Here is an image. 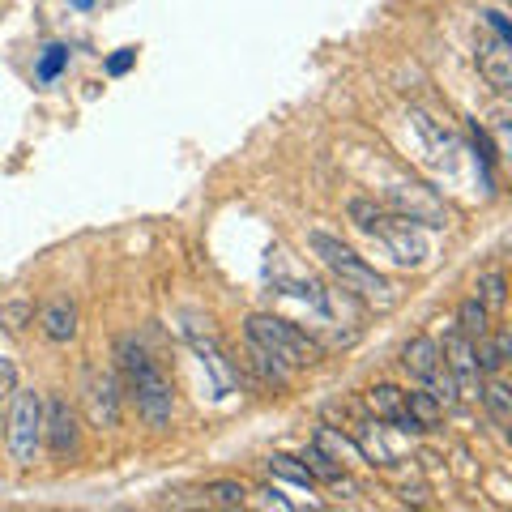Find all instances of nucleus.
I'll return each mask as SVG.
<instances>
[{
    "instance_id": "nucleus-1",
    "label": "nucleus",
    "mask_w": 512,
    "mask_h": 512,
    "mask_svg": "<svg viewBox=\"0 0 512 512\" xmlns=\"http://www.w3.org/2000/svg\"><path fill=\"white\" fill-rule=\"evenodd\" d=\"M116 376H120V389L133 397L141 423L150 431H167L175 419V389L167 372L158 367V359L137 338L116 342Z\"/></svg>"
},
{
    "instance_id": "nucleus-2",
    "label": "nucleus",
    "mask_w": 512,
    "mask_h": 512,
    "mask_svg": "<svg viewBox=\"0 0 512 512\" xmlns=\"http://www.w3.org/2000/svg\"><path fill=\"white\" fill-rule=\"evenodd\" d=\"M308 248H312V256H320V265H325L329 274L342 282V291L359 295L367 303H393V282L384 274H376V269L367 265L355 248H346L338 235L308 231Z\"/></svg>"
},
{
    "instance_id": "nucleus-3",
    "label": "nucleus",
    "mask_w": 512,
    "mask_h": 512,
    "mask_svg": "<svg viewBox=\"0 0 512 512\" xmlns=\"http://www.w3.org/2000/svg\"><path fill=\"white\" fill-rule=\"evenodd\" d=\"M244 333H248L252 346H261L265 355L282 359L286 367H312V363H320V355H325L316 338H308L299 325H291V320H282V316H269V312L248 316Z\"/></svg>"
},
{
    "instance_id": "nucleus-4",
    "label": "nucleus",
    "mask_w": 512,
    "mask_h": 512,
    "mask_svg": "<svg viewBox=\"0 0 512 512\" xmlns=\"http://www.w3.org/2000/svg\"><path fill=\"white\" fill-rule=\"evenodd\" d=\"M5 436L13 466L30 470L43 453V393L35 389H13V410L5 414Z\"/></svg>"
},
{
    "instance_id": "nucleus-5",
    "label": "nucleus",
    "mask_w": 512,
    "mask_h": 512,
    "mask_svg": "<svg viewBox=\"0 0 512 512\" xmlns=\"http://www.w3.org/2000/svg\"><path fill=\"white\" fill-rule=\"evenodd\" d=\"M43 448L52 453V461H77L82 453V419L60 393H47L43 402Z\"/></svg>"
},
{
    "instance_id": "nucleus-6",
    "label": "nucleus",
    "mask_w": 512,
    "mask_h": 512,
    "mask_svg": "<svg viewBox=\"0 0 512 512\" xmlns=\"http://www.w3.org/2000/svg\"><path fill=\"white\" fill-rule=\"evenodd\" d=\"M82 402H86L90 427L116 431L120 419H124V389H120V376H116V372H99V367H86Z\"/></svg>"
},
{
    "instance_id": "nucleus-7",
    "label": "nucleus",
    "mask_w": 512,
    "mask_h": 512,
    "mask_svg": "<svg viewBox=\"0 0 512 512\" xmlns=\"http://www.w3.org/2000/svg\"><path fill=\"white\" fill-rule=\"evenodd\" d=\"M376 239L393 252L397 265L419 269V265L427 261V239H423V231H419V222H410V218H402V214H389V218H384V227L376 231Z\"/></svg>"
},
{
    "instance_id": "nucleus-8",
    "label": "nucleus",
    "mask_w": 512,
    "mask_h": 512,
    "mask_svg": "<svg viewBox=\"0 0 512 512\" xmlns=\"http://www.w3.org/2000/svg\"><path fill=\"white\" fill-rule=\"evenodd\" d=\"M389 431H393V423H384V419H372V423L355 427V444H359V453H363L367 466H397V461L406 457V448L393 444Z\"/></svg>"
},
{
    "instance_id": "nucleus-9",
    "label": "nucleus",
    "mask_w": 512,
    "mask_h": 512,
    "mask_svg": "<svg viewBox=\"0 0 512 512\" xmlns=\"http://www.w3.org/2000/svg\"><path fill=\"white\" fill-rule=\"evenodd\" d=\"M77 329H82V312H77V303L69 295H56V299H47L43 303V312H39V333L47 342H73L77 338Z\"/></svg>"
},
{
    "instance_id": "nucleus-10",
    "label": "nucleus",
    "mask_w": 512,
    "mask_h": 512,
    "mask_svg": "<svg viewBox=\"0 0 512 512\" xmlns=\"http://www.w3.org/2000/svg\"><path fill=\"white\" fill-rule=\"evenodd\" d=\"M393 205H397V214L402 218H410V222H427V227H448V214L440 210V201L431 197L427 188H419V184H397L393 192Z\"/></svg>"
},
{
    "instance_id": "nucleus-11",
    "label": "nucleus",
    "mask_w": 512,
    "mask_h": 512,
    "mask_svg": "<svg viewBox=\"0 0 512 512\" xmlns=\"http://www.w3.org/2000/svg\"><path fill=\"white\" fill-rule=\"evenodd\" d=\"M478 69H483L491 90H508L512 86V52L504 39H478Z\"/></svg>"
},
{
    "instance_id": "nucleus-12",
    "label": "nucleus",
    "mask_w": 512,
    "mask_h": 512,
    "mask_svg": "<svg viewBox=\"0 0 512 512\" xmlns=\"http://www.w3.org/2000/svg\"><path fill=\"white\" fill-rule=\"evenodd\" d=\"M512 359V333L508 329H487L483 338L474 342V363H478V376H500L504 363Z\"/></svg>"
},
{
    "instance_id": "nucleus-13",
    "label": "nucleus",
    "mask_w": 512,
    "mask_h": 512,
    "mask_svg": "<svg viewBox=\"0 0 512 512\" xmlns=\"http://www.w3.org/2000/svg\"><path fill=\"white\" fill-rule=\"evenodd\" d=\"M440 367V342L436 338H410L402 346V372L414 384H427V376Z\"/></svg>"
},
{
    "instance_id": "nucleus-14",
    "label": "nucleus",
    "mask_w": 512,
    "mask_h": 512,
    "mask_svg": "<svg viewBox=\"0 0 512 512\" xmlns=\"http://www.w3.org/2000/svg\"><path fill=\"white\" fill-rule=\"evenodd\" d=\"M303 466H308V474L312 478H320V483H329V487H346L350 491V478H346V466H342V461H333L329 453H325V448H316V444H308V448H303Z\"/></svg>"
},
{
    "instance_id": "nucleus-15",
    "label": "nucleus",
    "mask_w": 512,
    "mask_h": 512,
    "mask_svg": "<svg viewBox=\"0 0 512 512\" xmlns=\"http://www.w3.org/2000/svg\"><path fill=\"white\" fill-rule=\"evenodd\" d=\"M363 406H367V414H372V419L393 423L397 414L406 410V389H397V384H376V389H367Z\"/></svg>"
},
{
    "instance_id": "nucleus-16",
    "label": "nucleus",
    "mask_w": 512,
    "mask_h": 512,
    "mask_svg": "<svg viewBox=\"0 0 512 512\" xmlns=\"http://www.w3.org/2000/svg\"><path fill=\"white\" fill-rule=\"evenodd\" d=\"M312 444H316V448H325V453H329L333 461H342V466H355V461H363V453H359L355 436H346V431H333V427H316Z\"/></svg>"
},
{
    "instance_id": "nucleus-17",
    "label": "nucleus",
    "mask_w": 512,
    "mask_h": 512,
    "mask_svg": "<svg viewBox=\"0 0 512 512\" xmlns=\"http://www.w3.org/2000/svg\"><path fill=\"white\" fill-rule=\"evenodd\" d=\"M346 218L355 222V227H359L363 235H372V239H376V231L384 227V218H389V210H384V205H380L376 197H350Z\"/></svg>"
},
{
    "instance_id": "nucleus-18",
    "label": "nucleus",
    "mask_w": 512,
    "mask_h": 512,
    "mask_svg": "<svg viewBox=\"0 0 512 512\" xmlns=\"http://www.w3.org/2000/svg\"><path fill=\"white\" fill-rule=\"evenodd\" d=\"M478 402L487 406V414H491V423H495V427H504V423L512 419V393H508V384H504L500 376H491V380L483 384Z\"/></svg>"
},
{
    "instance_id": "nucleus-19",
    "label": "nucleus",
    "mask_w": 512,
    "mask_h": 512,
    "mask_svg": "<svg viewBox=\"0 0 512 512\" xmlns=\"http://www.w3.org/2000/svg\"><path fill=\"white\" fill-rule=\"evenodd\" d=\"M487 329H491V312H487V303L470 295V299L457 308V333H466L470 342H478Z\"/></svg>"
},
{
    "instance_id": "nucleus-20",
    "label": "nucleus",
    "mask_w": 512,
    "mask_h": 512,
    "mask_svg": "<svg viewBox=\"0 0 512 512\" xmlns=\"http://www.w3.org/2000/svg\"><path fill=\"white\" fill-rule=\"evenodd\" d=\"M30 325H35V303H26V299L0 303V333H9V338H22Z\"/></svg>"
},
{
    "instance_id": "nucleus-21",
    "label": "nucleus",
    "mask_w": 512,
    "mask_h": 512,
    "mask_svg": "<svg viewBox=\"0 0 512 512\" xmlns=\"http://www.w3.org/2000/svg\"><path fill=\"white\" fill-rule=\"evenodd\" d=\"M474 291H478L474 299L487 303V312H504V303H508V278H504V269H487V274H478Z\"/></svg>"
},
{
    "instance_id": "nucleus-22",
    "label": "nucleus",
    "mask_w": 512,
    "mask_h": 512,
    "mask_svg": "<svg viewBox=\"0 0 512 512\" xmlns=\"http://www.w3.org/2000/svg\"><path fill=\"white\" fill-rule=\"evenodd\" d=\"M265 470L274 474V478H282V483H295V487H316V478L308 474V466H303L299 457H286V453H274V457H265Z\"/></svg>"
},
{
    "instance_id": "nucleus-23",
    "label": "nucleus",
    "mask_w": 512,
    "mask_h": 512,
    "mask_svg": "<svg viewBox=\"0 0 512 512\" xmlns=\"http://www.w3.org/2000/svg\"><path fill=\"white\" fill-rule=\"evenodd\" d=\"M205 504H214V508H244L248 504V487L235 483V478H214V483L205 487Z\"/></svg>"
},
{
    "instance_id": "nucleus-24",
    "label": "nucleus",
    "mask_w": 512,
    "mask_h": 512,
    "mask_svg": "<svg viewBox=\"0 0 512 512\" xmlns=\"http://www.w3.org/2000/svg\"><path fill=\"white\" fill-rule=\"evenodd\" d=\"M406 410L414 414V419L423 423V431H431L436 427L440 419H444V406L436 402V397H431L427 389H414V393H406Z\"/></svg>"
},
{
    "instance_id": "nucleus-25",
    "label": "nucleus",
    "mask_w": 512,
    "mask_h": 512,
    "mask_svg": "<svg viewBox=\"0 0 512 512\" xmlns=\"http://www.w3.org/2000/svg\"><path fill=\"white\" fill-rule=\"evenodd\" d=\"M13 389H18V363H13L9 355H0V402L13 397Z\"/></svg>"
},
{
    "instance_id": "nucleus-26",
    "label": "nucleus",
    "mask_w": 512,
    "mask_h": 512,
    "mask_svg": "<svg viewBox=\"0 0 512 512\" xmlns=\"http://www.w3.org/2000/svg\"><path fill=\"white\" fill-rule=\"evenodd\" d=\"M256 504H261V508H291V500H286V495L278 491V487H265V491H256Z\"/></svg>"
},
{
    "instance_id": "nucleus-27",
    "label": "nucleus",
    "mask_w": 512,
    "mask_h": 512,
    "mask_svg": "<svg viewBox=\"0 0 512 512\" xmlns=\"http://www.w3.org/2000/svg\"><path fill=\"white\" fill-rule=\"evenodd\" d=\"M47 52H52V56H47V60L39 64V77H43V82H52V77H56V69L64 64V47H47Z\"/></svg>"
},
{
    "instance_id": "nucleus-28",
    "label": "nucleus",
    "mask_w": 512,
    "mask_h": 512,
    "mask_svg": "<svg viewBox=\"0 0 512 512\" xmlns=\"http://www.w3.org/2000/svg\"><path fill=\"white\" fill-rule=\"evenodd\" d=\"M487 26L495 30V39H504V43H512V35H508V22H504V13H487Z\"/></svg>"
},
{
    "instance_id": "nucleus-29",
    "label": "nucleus",
    "mask_w": 512,
    "mask_h": 512,
    "mask_svg": "<svg viewBox=\"0 0 512 512\" xmlns=\"http://www.w3.org/2000/svg\"><path fill=\"white\" fill-rule=\"evenodd\" d=\"M128 64H133V52H120V56H111V60H107V73H124Z\"/></svg>"
},
{
    "instance_id": "nucleus-30",
    "label": "nucleus",
    "mask_w": 512,
    "mask_h": 512,
    "mask_svg": "<svg viewBox=\"0 0 512 512\" xmlns=\"http://www.w3.org/2000/svg\"><path fill=\"white\" fill-rule=\"evenodd\" d=\"M402 500H406V504H410V500H414V504H427V495H423V487L402 483Z\"/></svg>"
},
{
    "instance_id": "nucleus-31",
    "label": "nucleus",
    "mask_w": 512,
    "mask_h": 512,
    "mask_svg": "<svg viewBox=\"0 0 512 512\" xmlns=\"http://www.w3.org/2000/svg\"><path fill=\"white\" fill-rule=\"evenodd\" d=\"M0 431H5V406H0Z\"/></svg>"
},
{
    "instance_id": "nucleus-32",
    "label": "nucleus",
    "mask_w": 512,
    "mask_h": 512,
    "mask_svg": "<svg viewBox=\"0 0 512 512\" xmlns=\"http://www.w3.org/2000/svg\"><path fill=\"white\" fill-rule=\"evenodd\" d=\"M73 5H82V9H86V5H90V0H73Z\"/></svg>"
}]
</instances>
